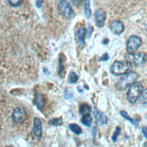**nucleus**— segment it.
<instances>
[{
    "mask_svg": "<svg viewBox=\"0 0 147 147\" xmlns=\"http://www.w3.org/2000/svg\"><path fill=\"white\" fill-rule=\"evenodd\" d=\"M147 94H146V89L143 90L142 92L140 95V102L144 105L146 103V98H147Z\"/></svg>",
    "mask_w": 147,
    "mask_h": 147,
    "instance_id": "nucleus-23",
    "label": "nucleus"
},
{
    "mask_svg": "<svg viewBox=\"0 0 147 147\" xmlns=\"http://www.w3.org/2000/svg\"><path fill=\"white\" fill-rule=\"evenodd\" d=\"M77 90H78V92H82L83 91V88L80 86H78L77 87Z\"/></svg>",
    "mask_w": 147,
    "mask_h": 147,
    "instance_id": "nucleus-32",
    "label": "nucleus"
},
{
    "mask_svg": "<svg viewBox=\"0 0 147 147\" xmlns=\"http://www.w3.org/2000/svg\"><path fill=\"white\" fill-rule=\"evenodd\" d=\"M7 1L11 6L17 7L21 5L22 3L24 0H7Z\"/></svg>",
    "mask_w": 147,
    "mask_h": 147,
    "instance_id": "nucleus-22",
    "label": "nucleus"
},
{
    "mask_svg": "<svg viewBox=\"0 0 147 147\" xmlns=\"http://www.w3.org/2000/svg\"><path fill=\"white\" fill-rule=\"evenodd\" d=\"M109 59V56L108 54H107V53H105V54L102 56V57L100 59V60H101V61H106V60H107Z\"/></svg>",
    "mask_w": 147,
    "mask_h": 147,
    "instance_id": "nucleus-28",
    "label": "nucleus"
},
{
    "mask_svg": "<svg viewBox=\"0 0 147 147\" xmlns=\"http://www.w3.org/2000/svg\"><path fill=\"white\" fill-rule=\"evenodd\" d=\"M142 41L141 37L136 35L131 36L127 41L126 50L128 53L132 54L136 52L142 45Z\"/></svg>",
    "mask_w": 147,
    "mask_h": 147,
    "instance_id": "nucleus-4",
    "label": "nucleus"
},
{
    "mask_svg": "<svg viewBox=\"0 0 147 147\" xmlns=\"http://www.w3.org/2000/svg\"><path fill=\"white\" fill-rule=\"evenodd\" d=\"M69 129L75 134L77 135H79L82 133V130L81 127L77 125L76 123H70L68 125Z\"/></svg>",
    "mask_w": 147,
    "mask_h": 147,
    "instance_id": "nucleus-16",
    "label": "nucleus"
},
{
    "mask_svg": "<svg viewBox=\"0 0 147 147\" xmlns=\"http://www.w3.org/2000/svg\"><path fill=\"white\" fill-rule=\"evenodd\" d=\"M125 26L123 23L119 20H114L110 23V29L115 34L119 35L124 30Z\"/></svg>",
    "mask_w": 147,
    "mask_h": 147,
    "instance_id": "nucleus-9",
    "label": "nucleus"
},
{
    "mask_svg": "<svg viewBox=\"0 0 147 147\" xmlns=\"http://www.w3.org/2000/svg\"><path fill=\"white\" fill-rule=\"evenodd\" d=\"M78 80V76L75 71H71L68 75V82L69 83H75Z\"/></svg>",
    "mask_w": 147,
    "mask_h": 147,
    "instance_id": "nucleus-18",
    "label": "nucleus"
},
{
    "mask_svg": "<svg viewBox=\"0 0 147 147\" xmlns=\"http://www.w3.org/2000/svg\"><path fill=\"white\" fill-rule=\"evenodd\" d=\"M43 71L45 73V74H49V72L48 71V70L47 68H44Z\"/></svg>",
    "mask_w": 147,
    "mask_h": 147,
    "instance_id": "nucleus-33",
    "label": "nucleus"
},
{
    "mask_svg": "<svg viewBox=\"0 0 147 147\" xmlns=\"http://www.w3.org/2000/svg\"><path fill=\"white\" fill-rule=\"evenodd\" d=\"M144 90V87L141 82H134L130 86L127 92V99L131 103H134L140 96Z\"/></svg>",
    "mask_w": 147,
    "mask_h": 147,
    "instance_id": "nucleus-2",
    "label": "nucleus"
},
{
    "mask_svg": "<svg viewBox=\"0 0 147 147\" xmlns=\"http://www.w3.org/2000/svg\"><path fill=\"white\" fill-rule=\"evenodd\" d=\"M142 133L145 138H146V127L145 126H143L142 127Z\"/></svg>",
    "mask_w": 147,
    "mask_h": 147,
    "instance_id": "nucleus-30",
    "label": "nucleus"
},
{
    "mask_svg": "<svg viewBox=\"0 0 147 147\" xmlns=\"http://www.w3.org/2000/svg\"><path fill=\"white\" fill-rule=\"evenodd\" d=\"M84 13L86 18L90 17L91 14V10L90 7V3L89 0H85L84 2Z\"/></svg>",
    "mask_w": 147,
    "mask_h": 147,
    "instance_id": "nucleus-17",
    "label": "nucleus"
},
{
    "mask_svg": "<svg viewBox=\"0 0 147 147\" xmlns=\"http://www.w3.org/2000/svg\"><path fill=\"white\" fill-rule=\"evenodd\" d=\"M72 94L71 92H70L68 90H65V95H64V98L67 99H69L71 98L72 97Z\"/></svg>",
    "mask_w": 147,
    "mask_h": 147,
    "instance_id": "nucleus-25",
    "label": "nucleus"
},
{
    "mask_svg": "<svg viewBox=\"0 0 147 147\" xmlns=\"http://www.w3.org/2000/svg\"><path fill=\"white\" fill-rule=\"evenodd\" d=\"M0 56H1V53H0Z\"/></svg>",
    "mask_w": 147,
    "mask_h": 147,
    "instance_id": "nucleus-36",
    "label": "nucleus"
},
{
    "mask_svg": "<svg viewBox=\"0 0 147 147\" xmlns=\"http://www.w3.org/2000/svg\"><path fill=\"white\" fill-rule=\"evenodd\" d=\"M92 133L93 137L95 138V136H96V130L95 127H94L93 129H92Z\"/></svg>",
    "mask_w": 147,
    "mask_h": 147,
    "instance_id": "nucleus-31",
    "label": "nucleus"
},
{
    "mask_svg": "<svg viewBox=\"0 0 147 147\" xmlns=\"http://www.w3.org/2000/svg\"><path fill=\"white\" fill-rule=\"evenodd\" d=\"M33 123L32 132L36 137L40 138L42 136V123L38 118L35 117L33 120Z\"/></svg>",
    "mask_w": 147,
    "mask_h": 147,
    "instance_id": "nucleus-11",
    "label": "nucleus"
},
{
    "mask_svg": "<svg viewBox=\"0 0 147 147\" xmlns=\"http://www.w3.org/2000/svg\"><path fill=\"white\" fill-rule=\"evenodd\" d=\"M79 112L82 114L90 113V107L87 104H83L80 106L79 108Z\"/></svg>",
    "mask_w": 147,
    "mask_h": 147,
    "instance_id": "nucleus-20",
    "label": "nucleus"
},
{
    "mask_svg": "<svg viewBox=\"0 0 147 147\" xmlns=\"http://www.w3.org/2000/svg\"><path fill=\"white\" fill-rule=\"evenodd\" d=\"M86 30L83 27L79 28L76 33V38L78 44L81 46H84L85 44V36Z\"/></svg>",
    "mask_w": 147,
    "mask_h": 147,
    "instance_id": "nucleus-12",
    "label": "nucleus"
},
{
    "mask_svg": "<svg viewBox=\"0 0 147 147\" xmlns=\"http://www.w3.org/2000/svg\"><path fill=\"white\" fill-rule=\"evenodd\" d=\"M126 61L133 63L135 65L140 66L143 65L146 61V55L144 52H139L138 53H129L126 56Z\"/></svg>",
    "mask_w": 147,
    "mask_h": 147,
    "instance_id": "nucleus-5",
    "label": "nucleus"
},
{
    "mask_svg": "<svg viewBox=\"0 0 147 147\" xmlns=\"http://www.w3.org/2000/svg\"><path fill=\"white\" fill-rule=\"evenodd\" d=\"M92 34V28L90 25V24H88V29H87V36L88 38H90L91 37Z\"/></svg>",
    "mask_w": 147,
    "mask_h": 147,
    "instance_id": "nucleus-27",
    "label": "nucleus"
},
{
    "mask_svg": "<svg viewBox=\"0 0 147 147\" xmlns=\"http://www.w3.org/2000/svg\"><path fill=\"white\" fill-rule=\"evenodd\" d=\"M64 65H63V61L61 60H59V74H61L64 71Z\"/></svg>",
    "mask_w": 147,
    "mask_h": 147,
    "instance_id": "nucleus-24",
    "label": "nucleus"
},
{
    "mask_svg": "<svg viewBox=\"0 0 147 147\" xmlns=\"http://www.w3.org/2000/svg\"><path fill=\"white\" fill-rule=\"evenodd\" d=\"M6 147H13V146H6Z\"/></svg>",
    "mask_w": 147,
    "mask_h": 147,
    "instance_id": "nucleus-35",
    "label": "nucleus"
},
{
    "mask_svg": "<svg viewBox=\"0 0 147 147\" xmlns=\"http://www.w3.org/2000/svg\"><path fill=\"white\" fill-rule=\"evenodd\" d=\"M34 103L39 110H41L45 105V99L43 95L38 92L36 94L34 99Z\"/></svg>",
    "mask_w": 147,
    "mask_h": 147,
    "instance_id": "nucleus-13",
    "label": "nucleus"
},
{
    "mask_svg": "<svg viewBox=\"0 0 147 147\" xmlns=\"http://www.w3.org/2000/svg\"><path fill=\"white\" fill-rule=\"evenodd\" d=\"M106 13L102 9H97L94 13V20L96 25L98 27L102 28L105 25L106 20Z\"/></svg>",
    "mask_w": 147,
    "mask_h": 147,
    "instance_id": "nucleus-8",
    "label": "nucleus"
},
{
    "mask_svg": "<svg viewBox=\"0 0 147 147\" xmlns=\"http://www.w3.org/2000/svg\"><path fill=\"white\" fill-rule=\"evenodd\" d=\"M72 4H74L75 6H79L82 4L83 0H70Z\"/></svg>",
    "mask_w": 147,
    "mask_h": 147,
    "instance_id": "nucleus-26",
    "label": "nucleus"
},
{
    "mask_svg": "<svg viewBox=\"0 0 147 147\" xmlns=\"http://www.w3.org/2000/svg\"><path fill=\"white\" fill-rule=\"evenodd\" d=\"M93 114L94 116V118L95 119L96 122L99 125H102L106 124L108 121V118L107 116L103 114L102 112L99 111L98 109L94 110L93 111Z\"/></svg>",
    "mask_w": 147,
    "mask_h": 147,
    "instance_id": "nucleus-10",
    "label": "nucleus"
},
{
    "mask_svg": "<svg viewBox=\"0 0 147 147\" xmlns=\"http://www.w3.org/2000/svg\"><path fill=\"white\" fill-rule=\"evenodd\" d=\"M60 13L65 18H70L73 16L74 12L70 4L65 0H61L59 3Z\"/></svg>",
    "mask_w": 147,
    "mask_h": 147,
    "instance_id": "nucleus-6",
    "label": "nucleus"
},
{
    "mask_svg": "<svg viewBox=\"0 0 147 147\" xmlns=\"http://www.w3.org/2000/svg\"><path fill=\"white\" fill-rule=\"evenodd\" d=\"M42 0H36V6L38 8H40L42 6Z\"/></svg>",
    "mask_w": 147,
    "mask_h": 147,
    "instance_id": "nucleus-29",
    "label": "nucleus"
},
{
    "mask_svg": "<svg viewBox=\"0 0 147 147\" xmlns=\"http://www.w3.org/2000/svg\"><path fill=\"white\" fill-rule=\"evenodd\" d=\"M120 131H121V128L119 126H117L116 128H115V130L111 137V139L113 140V142H115L117 140V138L118 137V136L119 135V133H120Z\"/></svg>",
    "mask_w": 147,
    "mask_h": 147,
    "instance_id": "nucleus-21",
    "label": "nucleus"
},
{
    "mask_svg": "<svg viewBox=\"0 0 147 147\" xmlns=\"http://www.w3.org/2000/svg\"><path fill=\"white\" fill-rule=\"evenodd\" d=\"M59 147H63V146H61V145H60Z\"/></svg>",
    "mask_w": 147,
    "mask_h": 147,
    "instance_id": "nucleus-34",
    "label": "nucleus"
},
{
    "mask_svg": "<svg viewBox=\"0 0 147 147\" xmlns=\"http://www.w3.org/2000/svg\"><path fill=\"white\" fill-rule=\"evenodd\" d=\"M131 69L132 65L127 61H115L110 68L111 72L117 76L126 74L131 72Z\"/></svg>",
    "mask_w": 147,
    "mask_h": 147,
    "instance_id": "nucleus-1",
    "label": "nucleus"
},
{
    "mask_svg": "<svg viewBox=\"0 0 147 147\" xmlns=\"http://www.w3.org/2000/svg\"><path fill=\"white\" fill-rule=\"evenodd\" d=\"M92 122V118L90 113H86L83 114L81 118V122L85 126L90 127L91 126Z\"/></svg>",
    "mask_w": 147,
    "mask_h": 147,
    "instance_id": "nucleus-14",
    "label": "nucleus"
},
{
    "mask_svg": "<svg viewBox=\"0 0 147 147\" xmlns=\"http://www.w3.org/2000/svg\"><path fill=\"white\" fill-rule=\"evenodd\" d=\"M138 76V74L136 72H130L125 74V75L121 78L117 82L116 84L117 88L119 90H125L127 87L135 82Z\"/></svg>",
    "mask_w": 147,
    "mask_h": 147,
    "instance_id": "nucleus-3",
    "label": "nucleus"
},
{
    "mask_svg": "<svg viewBox=\"0 0 147 147\" xmlns=\"http://www.w3.org/2000/svg\"><path fill=\"white\" fill-rule=\"evenodd\" d=\"M26 118V113L24 109L22 107L16 108L12 113V119L14 123L21 124L23 123Z\"/></svg>",
    "mask_w": 147,
    "mask_h": 147,
    "instance_id": "nucleus-7",
    "label": "nucleus"
},
{
    "mask_svg": "<svg viewBox=\"0 0 147 147\" xmlns=\"http://www.w3.org/2000/svg\"><path fill=\"white\" fill-rule=\"evenodd\" d=\"M120 114L121 115L122 117H123L125 119H126V120L127 121H129L133 125L136 126H138V123H139V121L136 120V119H134L132 118H131L129 114L125 111H121L119 112Z\"/></svg>",
    "mask_w": 147,
    "mask_h": 147,
    "instance_id": "nucleus-15",
    "label": "nucleus"
},
{
    "mask_svg": "<svg viewBox=\"0 0 147 147\" xmlns=\"http://www.w3.org/2000/svg\"><path fill=\"white\" fill-rule=\"evenodd\" d=\"M48 123L50 125H53V126H59L62 125L63 123V119L61 117L60 118H52L51 119Z\"/></svg>",
    "mask_w": 147,
    "mask_h": 147,
    "instance_id": "nucleus-19",
    "label": "nucleus"
}]
</instances>
